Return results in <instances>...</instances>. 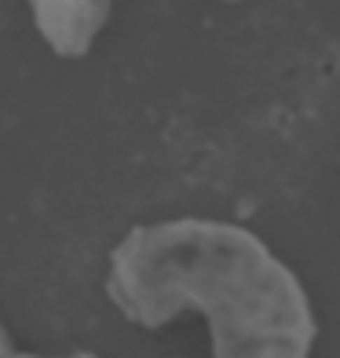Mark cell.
Wrapping results in <instances>:
<instances>
[{"instance_id":"6da1fadb","label":"cell","mask_w":340,"mask_h":358,"mask_svg":"<svg viewBox=\"0 0 340 358\" xmlns=\"http://www.w3.org/2000/svg\"><path fill=\"white\" fill-rule=\"evenodd\" d=\"M106 296L143 329L201 315L213 358H311L315 307L249 227L180 216L132 227L110 256Z\"/></svg>"},{"instance_id":"7a4b0ae2","label":"cell","mask_w":340,"mask_h":358,"mask_svg":"<svg viewBox=\"0 0 340 358\" xmlns=\"http://www.w3.org/2000/svg\"><path fill=\"white\" fill-rule=\"evenodd\" d=\"M113 0H29L34 22L55 55L80 59L103 34Z\"/></svg>"},{"instance_id":"3957f363","label":"cell","mask_w":340,"mask_h":358,"mask_svg":"<svg viewBox=\"0 0 340 358\" xmlns=\"http://www.w3.org/2000/svg\"><path fill=\"white\" fill-rule=\"evenodd\" d=\"M0 358H99V355H92V351H73V355H26V351H15V348H11L4 325H0Z\"/></svg>"}]
</instances>
